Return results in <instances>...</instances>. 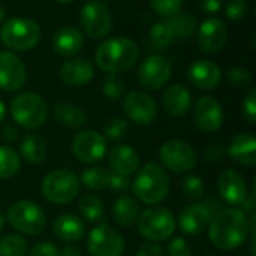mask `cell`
<instances>
[{
	"mask_svg": "<svg viewBox=\"0 0 256 256\" xmlns=\"http://www.w3.org/2000/svg\"><path fill=\"white\" fill-rule=\"evenodd\" d=\"M250 234L249 218L240 208H220L208 225V237L220 250H234L246 243Z\"/></svg>",
	"mask_w": 256,
	"mask_h": 256,
	"instance_id": "1",
	"label": "cell"
},
{
	"mask_svg": "<svg viewBox=\"0 0 256 256\" xmlns=\"http://www.w3.org/2000/svg\"><path fill=\"white\" fill-rule=\"evenodd\" d=\"M140 58V46L135 40L124 36L106 38L94 52L96 64L108 72L118 74L135 66Z\"/></svg>",
	"mask_w": 256,
	"mask_h": 256,
	"instance_id": "2",
	"label": "cell"
},
{
	"mask_svg": "<svg viewBox=\"0 0 256 256\" xmlns=\"http://www.w3.org/2000/svg\"><path fill=\"white\" fill-rule=\"evenodd\" d=\"M135 174L136 177L132 182L130 189L141 202L147 206H156L168 196L171 182L170 176L160 165L153 162L146 164Z\"/></svg>",
	"mask_w": 256,
	"mask_h": 256,
	"instance_id": "3",
	"label": "cell"
},
{
	"mask_svg": "<svg viewBox=\"0 0 256 256\" xmlns=\"http://www.w3.org/2000/svg\"><path fill=\"white\" fill-rule=\"evenodd\" d=\"M10 116L14 122L28 130L39 129L48 117L45 99L34 92H22L10 102Z\"/></svg>",
	"mask_w": 256,
	"mask_h": 256,
	"instance_id": "4",
	"label": "cell"
},
{
	"mask_svg": "<svg viewBox=\"0 0 256 256\" xmlns=\"http://www.w3.org/2000/svg\"><path fill=\"white\" fill-rule=\"evenodd\" d=\"M40 27L30 18H9L0 27V40L10 51H28L40 40Z\"/></svg>",
	"mask_w": 256,
	"mask_h": 256,
	"instance_id": "5",
	"label": "cell"
},
{
	"mask_svg": "<svg viewBox=\"0 0 256 256\" xmlns=\"http://www.w3.org/2000/svg\"><path fill=\"white\" fill-rule=\"evenodd\" d=\"M138 232L152 243L165 242L176 231V218L166 207L152 206L136 219Z\"/></svg>",
	"mask_w": 256,
	"mask_h": 256,
	"instance_id": "6",
	"label": "cell"
},
{
	"mask_svg": "<svg viewBox=\"0 0 256 256\" xmlns=\"http://www.w3.org/2000/svg\"><path fill=\"white\" fill-rule=\"evenodd\" d=\"M40 190L44 198L56 206L70 204L80 194V180L68 168L54 170L45 176Z\"/></svg>",
	"mask_w": 256,
	"mask_h": 256,
	"instance_id": "7",
	"label": "cell"
},
{
	"mask_svg": "<svg viewBox=\"0 0 256 256\" xmlns=\"http://www.w3.org/2000/svg\"><path fill=\"white\" fill-rule=\"evenodd\" d=\"M6 220L14 230L26 236H39L46 226V216L44 210L33 201L21 200L8 208Z\"/></svg>",
	"mask_w": 256,
	"mask_h": 256,
	"instance_id": "8",
	"label": "cell"
},
{
	"mask_svg": "<svg viewBox=\"0 0 256 256\" xmlns=\"http://www.w3.org/2000/svg\"><path fill=\"white\" fill-rule=\"evenodd\" d=\"M220 208V204L214 198H208L202 202H194L184 207L176 222L186 236H200L208 228L213 216Z\"/></svg>",
	"mask_w": 256,
	"mask_h": 256,
	"instance_id": "9",
	"label": "cell"
},
{
	"mask_svg": "<svg viewBox=\"0 0 256 256\" xmlns=\"http://www.w3.org/2000/svg\"><path fill=\"white\" fill-rule=\"evenodd\" d=\"M159 158L164 166L176 174L190 172L198 162L194 147L182 140H170L164 142L159 148Z\"/></svg>",
	"mask_w": 256,
	"mask_h": 256,
	"instance_id": "10",
	"label": "cell"
},
{
	"mask_svg": "<svg viewBox=\"0 0 256 256\" xmlns=\"http://www.w3.org/2000/svg\"><path fill=\"white\" fill-rule=\"evenodd\" d=\"M84 33L93 39H104L112 28V15L106 3L100 0L87 2L80 14Z\"/></svg>",
	"mask_w": 256,
	"mask_h": 256,
	"instance_id": "11",
	"label": "cell"
},
{
	"mask_svg": "<svg viewBox=\"0 0 256 256\" xmlns=\"http://www.w3.org/2000/svg\"><path fill=\"white\" fill-rule=\"evenodd\" d=\"M124 246L123 236L106 224H100L88 232L87 250L92 256H122Z\"/></svg>",
	"mask_w": 256,
	"mask_h": 256,
	"instance_id": "12",
	"label": "cell"
},
{
	"mask_svg": "<svg viewBox=\"0 0 256 256\" xmlns=\"http://www.w3.org/2000/svg\"><path fill=\"white\" fill-rule=\"evenodd\" d=\"M72 154L84 164H96L106 154V140L93 129L78 132L70 144Z\"/></svg>",
	"mask_w": 256,
	"mask_h": 256,
	"instance_id": "13",
	"label": "cell"
},
{
	"mask_svg": "<svg viewBox=\"0 0 256 256\" xmlns=\"http://www.w3.org/2000/svg\"><path fill=\"white\" fill-rule=\"evenodd\" d=\"M172 64L165 56H148L138 69V80L142 87L148 90L162 88L171 78Z\"/></svg>",
	"mask_w": 256,
	"mask_h": 256,
	"instance_id": "14",
	"label": "cell"
},
{
	"mask_svg": "<svg viewBox=\"0 0 256 256\" xmlns=\"http://www.w3.org/2000/svg\"><path fill=\"white\" fill-rule=\"evenodd\" d=\"M122 106L126 117L140 126H148L158 117V105L154 99L144 92L134 90L128 93Z\"/></svg>",
	"mask_w": 256,
	"mask_h": 256,
	"instance_id": "15",
	"label": "cell"
},
{
	"mask_svg": "<svg viewBox=\"0 0 256 256\" xmlns=\"http://www.w3.org/2000/svg\"><path fill=\"white\" fill-rule=\"evenodd\" d=\"M228 40L226 24L216 16L204 20L198 27V45L206 54H218Z\"/></svg>",
	"mask_w": 256,
	"mask_h": 256,
	"instance_id": "16",
	"label": "cell"
},
{
	"mask_svg": "<svg viewBox=\"0 0 256 256\" xmlns=\"http://www.w3.org/2000/svg\"><path fill=\"white\" fill-rule=\"evenodd\" d=\"M27 81V70L22 60L10 52H0V90L16 92L24 87Z\"/></svg>",
	"mask_w": 256,
	"mask_h": 256,
	"instance_id": "17",
	"label": "cell"
},
{
	"mask_svg": "<svg viewBox=\"0 0 256 256\" xmlns=\"http://www.w3.org/2000/svg\"><path fill=\"white\" fill-rule=\"evenodd\" d=\"M225 120L220 102L212 96H202L194 106V122L202 132H216L222 128Z\"/></svg>",
	"mask_w": 256,
	"mask_h": 256,
	"instance_id": "18",
	"label": "cell"
},
{
	"mask_svg": "<svg viewBox=\"0 0 256 256\" xmlns=\"http://www.w3.org/2000/svg\"><path fill=\"white\" fill-rule=\"evenodd\" d=\"M218 190L220 198L232 207L243 206L249 196L246 178L232 168H226L220 172L218 177Z\"/></svg>",
	"mask_w": 256,
	"mask_h": 256,
	"instance_id": "19",
	"label": "cell"
},
{
	"mask_svg": "<svg viewBox=\"0 0 256 256\" xmlns=\"http://www.w3.org/2000/svg\"><path fill=\"white\" fill-rule=\"evenodd\" d=\"M188 80L200 90H214L222 80V69L208 58H200L188 68Z\"/></svg>",
	"mask_w": 256,
	"mask_h": 256,
	"instance_id": "20",
	"label": "cell"
},
{
	"mask_svg": "<svg viewBox=\"0 0 256 256\" xmlns=\"http://www.w3.org/2000/svg\"><path fill=\"white\" fill-rule=\"evenodd\" d=\"M94 76V66L84 57L66 60L58 70V78L69 87H81L88 84Z\"/></svg>",
	"mask_w": 256,
	"mask_h": 256,
	"instance_id": "21",
	"label": "cell"
},
{
	"mask_svg": "<svg viewBox=\"0 0 256 256\" xmlns=\"http://www.w3.org/2000/svg\"><path fill=\"white\" fill-rule=\"evenodd\" d=\"M226 156L244 166L256 165V138L254 134H237L226 147Z\"/></svg>",
	"mask_w": 256,
	"mask_h": 256,
	"instance_id": "22",
	"label": "cell"
},
{
	"mask_svg": "<svg viewBox=\"0 0 256 256\" xmlns=\"http://www.w3.org/2000/svg\"><path fill=\"white\" fill-rule=\"evenodd\" d=\"M84 33L76 27H62L51 39L52 51L62 57H72L84 46Z\"/></svg>",
	"mask_w": 256,
	"mask_h": 256,
	"instance_id": "23",
	"label": "cell"
},
{
	"mask_svg": "<svg viewBox=\"0 0 256 256\" xmlns=\"http://www.w3.org/2000/svg\"><path fill=\"white\" fill-rule=\"evenodd\" d=\"M110 166L112 172L122 176H134L140 170V156L132 146L118 144L110 153Z\"/></svg>",
	"mask_w": 256,
	"mask_h": 256,
	"instance_id": "24",
	"label": "cell"
},
{
	"mask_svg": "<svg viewBox=\"0 0 256 256\" xmlns=\"http://www.w3.org/2000/svg\"><path fill=\"white\" fill-rule=\"evenodd\" d=\"M162 102H164L165 111L171 117L180 118L189 112L192 106V96H190V92L184 86L172 84L165 90Z\"/></svg>",
	"mask_w": 256,
	"mask_h": 256,
	"instance_id": "25",
	"label": "cell"
},
{
	"mask_svg": "<svg viewBox=\"0 0 256 256\" xmlns=\"http://www.w3.org/2000/svg\"><path fill=\"white\" fill-rule=\"evenodd\" d=\"M86 224L72 213H64L52 222V234L64 243H76L84 237Z\"/></svg>",
	"mask_w": 256,
	"mask_h": 256,
	"instance_id": "26",
	"label": "cell"
},
{
	"mask_svg": "<svg viewBox=\"0 0 256 256\" xmlns=\"http://www.w3.org/2000/svg\"><path fill=\"white\" fill-rule=\"evenodd\" d=\"M52 112H54L56 120L68 129L76 130L87 124V114L84 112V110L81 106H78L75 104H70L66 100L57 102L54 105Z\"/></svg>",
	"mask_w": 256,
	"mask_h": 256,
	"instance_id": "27",
	"label": "cell"
},
{
	"mask_svg": "<svg viewBox=\"0 0 256 256\" xmlns=\"http://www.w3.org/2000/svg\"><path fill=\"white\" fill-rule=\"evenodd\" d=\"M112 218L116 224H118L123 228H129L134 224H136V219L140 216V204L135 198L129 195L118 196L111 208Z\"/></svg>",
	"mask_w": 256,
	"mask_h": 256,
	"instance_id": "28",
	"label": "cell"
},
{
	"mask_svg": "<svg viewBox=\"0 0 256 256\" xmlns=\"http://www.w3.org/2000/svg\"><path fill=\"white\" fill-rule=\"evenodd\" d=\"M20 152H21L22 158L32 165L42 164L48 154L46 144H45L44 138H40L36 134H28V135L22 136V140L20 142Z\"/></svg>",
	"mask_w": 256,
	"mask_h": 256,
	"instance_id": "29",
	"label": "cell"
},
{
	"mask_svg": "<svg viewBox=\"0 0 256 256\" xmlns=\"http://www.w3.org/2000/svg\"><path fill=\"white\" fill-rule=\"evenodd\" d=\"M174 40H176L174 33L171 30L168 20L165 18L152 26V28L148 32V46L147 48H150L152 51L166 50Z\"/></svg>",
	"mask_w": 256,
	"mask_h": 256,
	"instance_id": "30",
	"label": "cell"
},
{
	"mask_svg": "<svg viewBox=\"0 0 256 256\" xmlns=\"http://www.w3.org/2000/svg\"><path fill=\"white\" fill-rule=\"evenodd\" d=\"M171 30L174 33V39L176 40H184V39H190L195 33H196V20L186 12H177L171 16L166 18Z\"/></svg>",
	"mask_w": 256,
	"mask_h": 256,
	"instance_id": "31",
	"label": "cell"
},
{
	"mask_svg": "<svg viewBox=\"0 0 256 256\" xmlns=\"http://www.w3.org/2000/svg\"><path fill=\"white\" fill-rule=\"evenodd\" d=\"M78 210L84 220L94 224V222H99L104 216V202L100 201L99 196L93 194H87L80 200Z\"/></svg>",
	"mask_w": 256,
	"mask_h": 256,
	"instance_id": "32",
	"label": "cell"
},
{
	"mask_svg": "<svg viewBox=\"0 0 256 256\" xmlns=\"http://www.w3.org/2000/svg\"><path fill=\"white\" fill-rule=\"evenodd\" d=\"M110 176L111 172L106 168L93 166V168H87L82 171L81 182L90 190H104V189H108Z\"/></svg>",
	"mask_w": 256,
	"mask_h": 256,
	"instance_id": "33",
	"label": "cell"
},
{
	"mask_svg": "<svg viewBox=\"0 0 256 256\" xmlns=\"http://www.w3.org/2000/svg\"><path fill=\"white\" fill-rule=\"evenodd\" d=\"M20 166V154L8 146H0V180H6L16 176Z\"/></svg>",
	"mask_w": 256,
	"mask_h": 256,
	"instance_id": "34",
	"label": "cell"
},
{
	"mask_svg": "<svg viewBox=\"0 0 256 256\" xmlns=\"http://www.w3.org/2000/svg\"><path fill=\"white\" fill-rule=\"evenodd\" d=\"M0 256H27L26 238L16 234H8L0 238Z\"/></svg>",
	"mask_w": 256,
	"mask_h": 256,
	"instance_id": "35",
	"label": "cell"
},
{
	"mask_svg": "<svg viewBox=\"0 0 256 256\" xmlns=\"http://www.w3.org/2000/svg\"><path fill=\"white\" fill-rule=\"evenodd\" d=\"M180 189L186 200H190L195 202L200 201L206 194L204 182L198 176H186L180 183Z\"/></svg>",
	"mask_w": 256,
	"mask_h": 256,
	"instance_id": "36",
	"label": "cell"
},
{
	"mask_svg": "<svg viewBox=\"0 0 256 256\" xmlns=\"http://www.w3.org/2000/svg\"><path fill=\"white\" fill-rule=\"evenodd\" d=\"M104 134L110 141H120L129 134V123L123 117H112L105 123Z\"/></svg>",
	"mask_w": 256,
	"mask_h": 256,
	"instance_id": "37",
	"label": "cell"
},
{
	"mask_svg": "<svg viewBox=\"0 0 256 256\" xmlns=\"http://www.w3.org/2000/svg\"><path fill=\"white\" fill-rule=\"evenodd\" d=\"M126 90V84L123 81V78H120L117 74H110L102 84V92L104 94L111 99V100H117L124 94Z\"/></svg>",
	"mask_w": 256,
	"mask_h": 256,
	"instance_id": "38",
	"label": "cell"
},
{
	"mask_svg": "<svg viewBox=\"0 0 256 256\" xmlns=\"http://www.w3.org/2000/svg\"><path fill=\"white\" fill-rule=\"evenodd\" d=\"M184 0H150V6L154 10V14L160 16H171L182 10Z\"/></svg>",
	"mask_w": 256,
	"mask_h": 256,
	"instance_id": "39",
	"label": "cell"
},
{
	"mask_svg": "<svg viewBox=\"0 0 256 256\" xmlns=\"http://www.w3.org/2000/svg\"><path fill=\"white\" fill-rule=\"evenodd\" d=\"M228 81L231 86H234L237 88H244V87L252 86L254 76H252V72L249 69L237 66V68H231L228 70Z\"/></svg>",
	"mask_w": 256,
	"mask_h": 256,
	"instance_id": "40",
	"label": "cell"
},
{
	"mask_svg": "<svg viewBox=\"0 0 256 256\" xmlns=\"http://www.w3.org/2000/svg\"><path fill=\"white\" fill-rule=\"evenodd\" d=\"M248 2L246 0H226L225 14L231 21H238L246 15Z\"/></svg>",
	"mask_w": 256,
	"mask_h": 256,
	"instance_id": "41",
	"label": "cell"
},
{
	"mask_svg": "<svg viewBox=\"0 0 256 256\" xmlns=\"http://www.w3.org/2000/svg\"><path fill=\"white\" fill-rule=\"evenodd\" d=\"M168 256H192V249L183 237H176L168 243Z\"/></svg>",
	"mask_w": 256,
	"mask_h": 256,
	"instance_id": "42",
	"label": "cell"
},
{
	"mask_svg": "<svg viewBox=\"0 0 256 256\" xmlns=\"http://www.w3.org/2000/svg\"><path fill=\"white\" fill-rule=\"evenodd\" d=\"M243 117L249 124L256 123V90L252 88L243 100Z\"/></svg>",
	"mask_w": 256,
	"mask_h": 256,
	"instance_id": "43",
	"label": "cell"
},
{
	"mask_svg": "<svg viewBox=\"0 0 256 256\" xmlns=\"http://www.w3.org/2000/svg\"><path fill=\"white\" fill-rule=\"evenodd\" d=\"M204 158L208 164H219L226 158V147L224 144H219V142L210 144L206 148Z\"/></svg>",
	"mask_w": 256,
	"mask_h": 256,
	"instance_id": "44",
	"label": "cell"
},
{
	"mask_svg": "<svg viewBox=\"0 0 256 256\" xmlns=\"http://www.w3.org/2000/svg\"><path fill=\"white\" fill-rule=\"evenodd\" d=\"M130 184H132V182L129 180V177L122 176V174L111 172L110 183H108V189H111L114 192H118V194H124V192L130 190Z\"/></svg>",
	"mask_w": 256,
	"mask_h": 256,
	"instance_id": "45",
	"label": "cell"
},
{
	"mask_svg": "<svg viewBox=\"0 0 256 256\" xmlns=\"http://www.w3.org/2000/svg\"><path fill=\"white\" fill-rule=\"evenodd\" d=\"M28 256H60V250L51 242H40L30 249Z\"/></svg>",
	"mask_w": 256,
	"mask_h": 256,
	"instance_id": "46",
	"label": "cell"
},
{
	"mask_svg": "<svg viewBox=\"0 0 256 256\" xmlns=\"http://www.w3.org/2000/svg\"><path fill=\"white\" fill-rule=\"evenodd\" d=\"M135 256H164V250H162V248L159 244L148 242V243H144L138 249Z\"/></svg>",
	"mask_w": 256,
	"mask_h": 256,
	"instance_id": "47",
	"label": "cell"
},
{
	"mask_svg": "<svg viewBox=\"0 0 256 256\" xmlns=\"http://www.w3.org/2000/svg\"><path fill=\"white\" fill-rule=\"evenodd\" d=\"M198 6L206 14H218L224 4V0H196Z\"/></svg>",
	"mask_w": 256,
	"mask_h": 256,
	"instance_id": "48",
	"label": "cell"
},
{
	"mask_svg": "<svg viewBox=\"0 0 256 256\" xmlns=\"http://www.w3.org/2000/svg\"><path fill=\"white\" fill-rule=\"evenodd\" d=\"M0 136H2V140L4 142L12 144V142H15L20 138V132H18V129L14 124H4L2 128V130H0Z\"/></svg>",
	"mask_w": 256,
	"mask_h": 256,
	"instance_id": "49",
	"label": "cell"
},
{
	"mask_svg": "<svg viewBox=\"0 0 256 256\" xmlns=\"http://www.w3.org/2000/svg\"><path fill=\"white\" fill-rule=\"evenodd\" d=\"M58 250H60V256H81V249L74 243H68Z\"/></svg>",
	"mask_w": 256,
	"mask_h": 256,
	"instance_id": "50",
	"label": "cell"
},
{
	"mask_svg": "<svg viewBox=\"0 0 256 256\" xmlns=\"http://www.w3.org/2000/svg\"><path fill=\"white\" fill-rule=\"evenodd\" d=\"M4 117H6V105H4L3 100L0 99V124L4 122Z\"/></svg>",
	"mask_w": 256,
	"mask_h": 256,
	"instance_id": "51",
	"label": "cell"
},
{
	"mask_svg": "<svg viewBox=\"0 0 256 256\" xmlns=\"http://www.w3.org/2000/svg\"><path fill=\"white\" fill-rule=\"evenodd\" d=\"M4 16H6V9H4L3 4H0V22L4 21Z\"/></svg>",
	"mask_w": 256,
	"mask_h": 256,
	"instance_id": "52",
	"label": "cell"
},
{
	"mask_svg": "<svg viewBox=\"0 0 256 256\" xmlns=\"http://www.w3.org/2000/svg\"><path fill=\"white\" fill-rule=\"evenodd\" d=\"M4 225H6V219H4V216H3V214H0V232L3 231Z\"/></svg>",
	"mask_w": 256,
	"mask_h": 256,
	"instance_id": "53",
	"label": "cell"
},
{
	"mask_svg": "<svg viewBox=\"0 0 256 256\" xmlns=\"http://www.w3.org/2000/svg\"><path fill=\"white\" fill-rule=\"evenodd\" d=\"M56 2H58V3H62V4H69V3H72V2H75V0H56Z\"/></svg>",
	"mask_w": 256,
	"mask_h": 256,
	"instance_id": "54",
	"label": "cell"
}]
</instances>
